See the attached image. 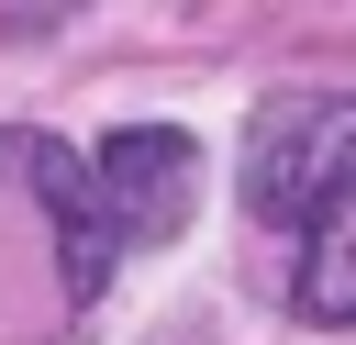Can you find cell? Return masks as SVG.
<instances>
[{"mask_svg": "<svg viewBox=\"0 0 356 345\" xmlns=\"http://www.w3.org/2000/svg\"><path fill=\"white\" fill-rule=\"evenodd\" d=\"M245 211L256 223H312L356 189V100L345 89H278L245 122Z\"/></svg>", "mask_w": 356, "mask_h": 345, "instance_id": "6da1fadb", "label": "cell"}, {"mask_svg": "<svg viewBox=\"0 0 356 345\" xmlns=\"http://www.w3.org/2000/svg\"><path fill=\"white\" fill-rule=\"evenodd\" d=\"M89 178H100L122 245H167V234L189 223V200H200V134H178V122H122V134L89 145Z\"/></svg>", "mask_w": 356, "mask_h": 345, "instance_id": "7a4b0ae2", "label": "cell"}, {"mask_svg": "<svg viewBox=\"0 0 356 345\" xmlns=\"http://www.w3.org/2000/svg\"><path fill=\"white\" fill-rule=\"evenodd\" d=\"M22 167H33V200H44V223H56V289L89 312V300H100V278H111V256H122V223H111V200H100V178H89V156H78V145L33 134V145H22Z\"/></svg>", "mask_w": 356, "mask_h": 345, "instance_id": "3957f363", "label": "cell"}, {"mask_svg": "<svg viewBox=\"0 0 356 345\" xmlns=\"http://www.w3.org/2000/svg\"><path fill=\"white\" fill-rule=\"evenodd\" d=\"M289 312H300V323H356V189H345L334 211H312V223H300Z\"/></svg>", "mask_w": 356, "mask_h": 345, "instance_id": "277c9868", "label": "cell"}]
</instances>
